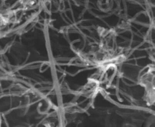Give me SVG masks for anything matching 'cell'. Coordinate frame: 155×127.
Returning <instances> with one entry per match:
<instances>
[{
    "label": "cell",
    "mask_w": 155,
    "mask_h": 127,
    "mask_svg": "<svg viewBox=\"0 0 155 127\" xmlns=\"http://www.w3.org/2000/svg\"><path fill=\"white\" fill-rule=\"evenodd\" d=\"M140 84L145 89V99L150 105L155 103V67H150L140 76Z\"/></svg>",
    "instance_id": "1"
}]
</instances>
